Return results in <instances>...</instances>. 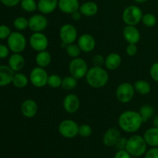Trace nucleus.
Segmentation results:
<instances>
[{
    "label": "nucleus",
    "mask_w": 158,
    "mask_h": 158,
    "mask_svg": "<svg viewBox=\"0 0 158 158\" xmlns=\"http://www.w3.org/2000/svg\"><path fill=\"white\" fill-rule=\"evenodd\" d=\"M143 121L138 111L128 110L122 112L118 117V126L125 133L135 134L141 128Z\"/></svg>",
    "instance_id": "obj_1"
},
{
    "label": "nucleus",
    "mask_w": 158,
    "mask_h": 158,
    "mask_svg": "<svg viewBox=\"0 0 158 158\" xmlns=\"http://www.w3.org/2000/svg\"><path fill=\"white\" fill-rule=\"evenodd\" d=\"M86 81L90 87L100 89L106 86L109 82L110 75L106 69L101 66H92L89 68L86 77Z\"/></svg>",
    "instance_id": "obj_2"
},
{
    "label": "nucleus",
    "mask_w": 158,
    "mask_h": 158,
    "mask_svg": "<svg viewBox=\"0 0 158 158\" xmlns=\"http://www.w3.org/2000/svg\"><path fill=\"white\" fill-rule=\"evenodd\" d=\"M148 145L143 136L134 134L127 139L126 151L134 157H140L145 154Z\"/></svg>",
    "instance_id": "obj_3"
},
{
    "label": "nucleus",
    "mask_w": 158,
    "mask_h": 158,
    "mask_svg": "<svg viewBox=\"0 0 158 158\" xmlns=\"http://www.w3.org/2000/svg\"><path fill=\"white\" fill-rule=\"evenodd\" d=\"M143 15V11L139 6L131 5L123 11L122 19L126 26H137L141 22Z\"/></svg>",
    "instance_id": "obj_4"
},
{
    "label": "nucleus",
    "mask_w": 158,
    "mask_h": 158,
    "mask_svg": "<svg viewBox=\"0 0 158 158\" xmlns=\"http://www.w3.org/2000/svg\"><path fill=\"white\" fill-rule=\"evenodd\" d=\"M27 40L19 31L12 32L7 39V46L14 53H21L26 49Z\"/></svg>",
    "instance_id": "obj_5"
},
{
    "label": "nucleus",
    "mask_w": 158,
    "mask_h": 158,
    "mask_svg": "<svg viewBox=\"0 0 158 158\" xmlns=\"http://www.w3.org/2000/svg\"><path fill=\"white\" fill-rule=\"evenodd\" d=\"M89 70L88 64L84 59L81 57L72 59L69 63V75L75 77L77 80H81L85 78Z\"/></svg>",
    "instance_id": "obj_6"
},
{
    "label": "nucleus",
    "mask_w": 158,
    "mask_h": 158,
    "mask_svg": "<svg viewBox=\"0 0 158 158\" xmlns=\"http://www.w3.org/2000/svg\"><path fill=\"white\" fill-rule=\"evenodd\" d=\"M135 93L134 85L128 82H123L119 84L116 89V98L120 103H128L134 99Z\"/></svg>",
    "instance_id": "obj_7"
},
{
    "label": "nucleus",
    "mask_w": 158,
    "mask_h": 158,
    "mask_svg": "<svg viewBox=\"0 0 158 158\" xmlns=\"http://www.w3.org/2000/svg\"><path fill=\"white\" fill-rule=\"evenodd\" d=\"M79 127L80 125L75 120L72 119H66L62 120L59 124V134L64 138H74L79 134Z\"/></svg>",
    "instance_id": "obj_8"
},
{
    "label": "nucleus",
    "mask_w": 158,
    "mask_h": 158,
    "mask_svg": "<svg viewBox=\"0 0 158 158\" xmlns=\"http://www.w3.org/2000/svg\"><path fill=\"white\" fill-rule=\"evenodd\" d=\"M29 78L32 86L36 88H42L47 86L49 74L45 68L37 66L30 71Z\"/></svg>",
    "instance_id": "obj_9"
},
{
    "label": "nucleus",
    "mask_w": 158,
    "mask_h": 158,
    "mask_svg": "<svg viewBox=\"0 0 158 158\" xmlns=\"http://www.w3.org/2000/svg\"><path fill=\"white\" fill-rule=\"evenodd\" d=\"M59 35L62 43L66 45L75 43L79 37L77 28L70 23H66L60 27Z\"/></svg>",
    "instance_id": "obj_10"
},
{
    "label": "nucleus",
    "mask_w": 158,
    "mask_h": 158,
    "mask_svg": "<svg viewBox=\"0 0 158 158\" xmlns=\"http://www.w3.org/2000/svg\"><path fill=\"white\" fill-rule=\"evenodd\" d=\"M30 47L35 52L46 50L49 46V39L43 32H33L29 37Z\"/></svg>",
    "instance_id": "obj_11"
},
{
    "label": "nucleus",
    "mask_w": 158,
    "mask_h": 158,
    "mask_svg": "<svg viewBox=\"0 0 158 158\" xmlns=\"http://www.w3.org/2000/svg\"><path fill=\"white\" fill-rule=\"evenodd\" d=\"M48 25V19L42 13L34 14L29 19V29L33 32H43Z\"/></svg>",
    "instance_id": "obj_12"
},
{
    "label": "nucleus",
    "mask_w": 158,
    "mask_h": 158,
    "mask_svg": "<svg viewBox=\"0 0 158 158\" xmlns=\"http://www.w3.org/2000/svg\"><path fill=\"white\" fill-rule=\"evenodd\" d=\"M63 107L66 113L73 114L77 113L80 107V100L75 94H69L64 97Z\"/></svg>",
    "instance_id": "obj_13"
},
{
    "label": "nucleus",
    "mask_w": 158,
    "mask_h": 158,
    "mask_svg": "<svg viewBox=\"0 0 158 158\" xmlns=\"http://www.w3.org/2000/svg\"><path fill=\"white\" fill-rule=\"evenodd\" d=\"M77 43L80 46L82 52L89 53L94 50L96 47V40L92 35L84 33L80 35L77 40Z\"/></svg>",
    "instance_id": "obj_14"
},
{
    "label": "nucleus",
    "mask_w": 158,
    "mask_h": 158,
    "mask_svg": "<svg viewBox=\"0 0 158 158\" xmlns=\"http://www.w3.org/2000/svg\"><path fill=\"white\" fill-rule=\"evenodd\" d=\"M123 37L128 44H137L141 39V34L137 26H126L123 29Z\"/></svg>",
    "instance_id": "obj_15"
},
{
    "label": "nucleus",
    "mask_w": 158,
    "mask_h": 158,
    "mask_svg": "<svg viewBox=\"0 0 158 158\" xmlns=\"http://www.w3.org/2000/svg\"><path fill=\"white\" fill-rule=\"evenodd\" d=\"M20 109L23 117L31 119L36 116L39 110V106L36 101L32 99H27L23 102Z\"/></svg>",
    "instance_id": "obj_16"
},
{
    "label": "nucleus",
    "mask_w": 158,
    "mask_h": 158,
    "mask_svg": "<svg viewBox=\"0 0 158 158\" xmlns=\"http://www.w3.org/2000/svg\"><path fill=\"white\" fill-rule=\"evenodd\" d=\"M121 137V134L118 128L113 127L105 131L103 135V143L106 147H114Z\"/></svg>",
    "instance_id": "obj_17"
},
{
    "label": "nucleus",
    "mask_w": 158,
    "mask_h": 158,
    "mask_svg": "<svg viewBox=\"0 0 158 158\" xmlns=\"http://www.w3.org/2000/svg\"><path fill=\"white\" fill-rule=\"evenodd\" d=\"M79 0H59L58 9L65 14L71 15L80 9Z\"/></svg>",
    "instance_id": "obj_18"
},
{
    "label": "nucleus",
    "mask_w": 158,
    "mask_h": 158,
    "mask_svg": "<svg viewBox=\"0 0 158 158\" xmlns=\"http://www.w3.org/2000/svg\"><path fill=\"white\" fill-rule=\"evenodd\" d=\"M25 58L21 53H12L9 56L8 60V66L12 69L15 73L19 72L24 68Z\"/></svg>",
    "instance_id": "obj_19"
},
{
    "label": "nucleus",
    "mask_w": 158,
    "mask_h": 158,
    "mask_svg": "<svg viewBox=\"0 0 158 158\" xmlns=\"http://www.w3.org/2000/svg\"><path fill=\"white\" fill-rule=\"evenodd\" d=\"M121 63L122 57L117 52H110L105 57L104 66L108 70H116L120 67Z\"/></svg>",
    "instance_id": "obj_20"
},
{
    "label": "nucleus",
    "mask_w": 158,
    "mask_h": 158,
    "mask_svg": "<svg viewBox=\"0 0 158 158\" xmlns=\"http://www.w3.org/2000/svg\"><path fill=\"white\" fill-rule=\"evenodd\" d=\"M59 0H39L37 2L38 10L43 15L51 14L58 8Z\"/></svg>",
    "instance_id": "obj_21"
},
{
    "label": "nucleus",
    "mask_w": 158,
    "mask_h": 158,
    "mask_svg": "<svg viewBox=\"0 0 158 158\" xmlns=\"http://www.w3.org/2000/svg\"><path fill=\"white\" fill-rule=\"evenodd\" d=\"M15 72L6 65L0 66V86H6L12 83Z\"/></svg>",
    "instance_id": "obj_22"
},
{
    "label": "nucleus",
    "mask_w": 158,
    "mask_h": 158,
    "mask_svg": "<svg viewBox=\"0 0 158 158\" xmlns=\"http://www.w3.org/2000/svg\"><path fill=\"white\" fill-rule=\"evenodd\" d=\"M98 10V5L92 1L83 2V4L80 5V9H79V11L81 12L82 15L86 17L94 16L95 15H97Z\"/></svg>",
    "instance_id": "obj_23"
},
{
    "label": "nucleus",
    "mask_w": 158,
    "mask_h": 158,
    "mask_svg": "<svg viewBox=\"0 0 158 158\" xmlns=\"http://www.w3.org/2000/svg\"><path fill=\"white\" fill-rule=\"evenodd\" d=\"M143 138L147 144L151 148L158 147V128L153 127L147 130L143 134Z\"/></svg>",
    "instance_id": "obj_24"
},
{
    "label": "nucleus",
    "mask_w": 158,
    "mask_h": 158,
    "mask_svg": "<svg viewBox=\"0 0 158 158\" xmlns=\"http://www.w3.org/2000/svg\"><path fill=\"white\" fill-rule=\"evenodd\" d=\"M35 61L37 66L46 69L50 65L52 62V56L50 52H48L47 50L38 52L35 57Z\"/></svg>",
    "instance_id": "obj_25"
},
{
    "label": "nucleus",
    "mask_w": 158,
    "mask_h": 158,
    "mask_svg": "<svg viewBox=\"0 0 158 158\" xmlns=\"http://www.w3.org/2000/svg\"><path fill=\"white\" fill-rule=\"evenodd\" d=\"M134 89L136 93L140 95H148L151 91V86L149 82L144 80H138L134 82Z\"/></svg>",
    "instance_id": "obj_26"
},
{
    "label": "nucleus",
    "mask_w": 158,
    "mask_h": 158,
    "mask_svg": "<svg viewBox=\"0 0 158 158\" xmlns=\"http://www.w3.org/2000/svg\"><path fill=\"white\" fill-rule=\"evenodd\" d=\"M29 78H28L26 74L23 73L17 72L15 73V74H14L12 83L15 87L22 89V88L27 86V85L29 84Z\"/></svg>",
    "instance_id": "obj_27"
},
{
    "label": "nucleus",
    "mask_w": 158,
    "mask_h": 158,
    "mask_svg": "<svg viewBox=\"0 0 158 158\" xmlns=\"http://www.w3.org/2000/svg\"><path fill=\"white\" fill-rule=\"evenodd\" d=\"M138 112L140 114V116H141L142 119H143V123H146L148 120L154 117V114H155L154 106L149 104L142 105L140 107V109H139Z\"/></svg>",
    "instance_id": "obj_28"
},
{
    "label": "nucleus",
    "mask_w": 158,
    "mask_h": 158,
    "mask_svg": "<svg viewBox=\"0 0 158 158\" xmlns=\"http://www.w3.org/2000/svg\"><path fill=\"white\" fill-rule=\"evenodd\" d=\"M77 84H78V80H77L73 76L69 75L63 77V80H62L61 87L64 90L69 91L75 89L77 87Z\"/></svg>",
    "instance_id": "obj_29"
},
{
    "label": "nucleus",
    "mask_w": 158,
    "mask_h": 158,
    "mask_svg": "<svg viewBox=\"0 0 158 158\" xmlns=\"http://www.w3.org/2000/svg\"><path fill=\"white\" fill-rule=\"evenodd\" d=\"M65 50H66V54L72 59L80 57V54H81L82 52L80 46H78L77 43H75L68 44L67 46H66V48H65Z\"/></svg>",
    "instance_id": "obj_30"
},
{
    "label": "nucleus",
    "mask_w": 158,
    "mask_h": 158,
    "mask_svg": "<svg viewBox=\"0 0 158 158\" xmlns=\"http://www.w3.org/2000/svg\"><path fill=\"white\" fill-rule=\"evenodd\" d=\"M13 26L17 31L26 30L27 28H29V19L26 17L18 16L14 19Z\"/></svg>",
    "instance_id": "obj_31"
},
{
    "label": "nucleus",
    "mask_w": 158,
    "mask_h": 158,
    "mask_svg": "<svg viewBox=\"0 0 158 158\" xmlns=\"http://www.w3.org/2000/svg\"><path fill=\"white\" fill-rule=\"evenodd\" d=\"M21 8L26 12H34L38 10L37 2L35 0H21Z\"/></svg>",
    "instance_id": "obj_32"
},
{
    "label": "nucleus",
    "mask_w": 158,
    "mask_h": 158,
    "mask_svg": "<svg viewBox=\"0 0 158 158\" xmlns=\"http://www.w3.org/2000/svg\"><path fill=\"white\" fill-rule=\"evenodd\" d=\"M62 80L63 78L58 74H51L49 75L47 81V86H49L52 89H57V88L61 87Z\"/></svg>",
    "instance_id": "obj_33"
},
{
    "label": "nucleus",
    "mask_w": 158,
    "mask_h": 158,
    "mask_svg": "<svg viewBox=\"0 0 158 158\" xmlns=\"http://www.w3.org/2000/svg\"><path fill=\"white\" fill-rule=\"evenodd\" d=\"M141 22L143 24V26L148 28H151L156 26L157 23V19L156 15H154V14L146 13L143 15Z\"/></svg>",
    "instance_id": "obj_34"
},
{
    "label": "nucleus",
    "mask_w": 158,
    "mask_h": 158,
    "mask_svg": "<svg viewBox=\"0 0 158 158\" xmlns=\"http://www.w3.org/2000/svg\"><path fill=\"white\" fill-rule=\"evenodd\" d=\"M93 133L92 127H91L90 125L86 124V123H83V124L80 125L79 127V134L78 135H80L82 137H90L91 134Z\"/></svg>",
    "instance_id": "obj_35"
},
{
    "label": "nucleus",
    "mask_w": 158,
    "mask_h": 158,
    "mask_svg": "<svg viewBox=\"0 0 158 158\" xmlns=\"http://www.w3.org/2000/svg\"><path fill=\"white\" fill-rule=\"evenodd\" d=\"M92 63L94 66H101L103 67L105 63V58L101 54H95L92 58Z\"/></svg>",
    "instance_id": "obj_36"
},
{
    "label": "nucleus",
    "mask_w": 158,
    "mask_h": 158,
    "mask_svg": "<svg viewBox=\"0 0 158 158\" xmlns=\"http://www.w3.org/2000/svg\"><path fill=\"white\" fill-rule=\"evenodd\" d=\"M12 33L11 29L6 25H0V40H6Z\"/></svg>",
    "instance_id": "obj_37"
},
{
    "label": "nucleus",
    "mask_w": 158,
    "mask_h": 158,
    "mask_svg": "<svg viewBox=\"0 0 158 158\" xmlns=\"http://www.w3.org/2000/svg\"><path fill=\"white\" fill-rule=\"evenodd\" d=\"M150 76L156 83H158V61L151 65L150 68Z\"/></svg>",
    "instance_id": "obj_38"
},
{
    "label": "nucleus",
    "mask_w": 158,
    "mask_h": 158,
    "mask_svg": "<svg viewBox=\"0 0 158 158\" xmlns=\"http://www.w3.org/2000/svg\"><path fill=\"white\" fill-rule=\"evenodd\" d=\"M138 48H137V44H133V43H129L126 47V54L128 56H134L137 55Z\"/></svg>",
    "instance_id": "obj_39"
},
{
    "label": "nucleus",
    "mask_w": 158,
    "mask_h": 158,
    "mask_svg": "<svg viewBox=\"0 0 158 158\" xmlns=\"http://www.w3.org/2000/svg\"><path fill=\"white\" fill-rule=\"evenodd\" d=\"M144 158H158V147L151 148L147 151Z\"/></svg>",
    "instance_id": "obj_40"
},
{
    "label": "nucleus",
    "mask_w": 158,
    "mask_h": 158,
    "mask_svg": "<svg viewBox=\"0 0 158 158\" xmlns=\"http://www.w3.org/2000/svg\"><path fill=\"white\" fill-rule=\"evenodd\" d=\"M127 143V138L121 137L114 147H115L118 151H120V150H126Z\"/></svg>",
    "instance_id": "obj_41"
},
{
    "label": "nucleus",
    "mask_w": 158,
    "mask_h": 158,
    "mask_svg": "<svg viewBox=\"0 0 158 158\" xmlns=\"http://www.w3.org/2000/svg\"><path fill=\"white\" fill-rule=\"evenodd\" d=\"M10 49L6 45L0 44V59H6L9 56Z\"/></svg>",
    "instance_id": "obj_42"
},
{
    "label": "nucleus",
    "mask_w": 158,
    "mask_h": 158,
    "mask_svg": "<svg viewBox=\"0 0 158 158\" xmlns=\"http://www.w3.org/2000/svg\"><path fill=\"white\" fill-rule=\"evenodd\" d=\"M0 2L7 7H14L19 4L21 0H0Z\"/></svg>",
    "instance_id": "obj_43"
},
{
    "label": "nucleus",
    "mask_w": 158,
    "mask_h": 158,
    "mask_svg": "<svg viewBox=\"0 0 158 158\" xmlns=\"http://www.w3.org/2000/svg\"><path fill=\"white\" fill-rule=\"evenodd\" d=\"M114 158H131V155L126 150H120L116 153Z\"/></svg>",
    "instance_id": "obj_44"
},
{
    "label": "nucleus",
    "mask_w": 158,
    "mask_h": 158,
    "mask_svg": "<svg viewBox=\"0 0 158 158\" xmlns=\"http://www.w3.org/2000/svg\"><path fill=\"white\" fill-rule=\"evenodd\" d=\"M71 18H72L73 20L76 22H78L82 18V14L80 11H77V12H73V13L71 14Z\"/></svg>",
    "instance_id": "obj_45"
},
{
    "label": "nucleus",
    "mask_w": 158,
    "mask_h": 158,
    "mask_svg": "<svg viewBox=\"0 0 158 158\" xmlns=\"http://www.w3.org/2000/svg\"><path fill=\"white\" fill-rule=\"evenodd\" d=\"M153 126L158 128V114L154 117V120H153Z\"/></svg>",
    "instance_id": "obj_46"
},
{
    "label": "nucleus",
    "mask_w": 158,
    "mask_h": 158,
    "mask_svg": "<svg viewBox=\"0 0 158 158\" xmlns=\"http://www.w3.org/2000/svg\"><path fill=\"white\" fill-rule=\"evenodd\" d=\"M134 2H136L137 3H144L146 2L148 0H134Z\"/></svg>",
    "instance_id": "obj_47"
}]
</instances>
